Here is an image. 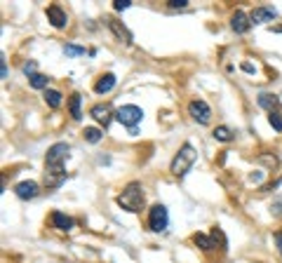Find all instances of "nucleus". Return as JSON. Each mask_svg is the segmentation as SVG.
I'll return each instance as SVG.
<instances>
[{
	"label": "nucleus",
	"instance_id": "obj_1",
	"mask_svg": "<svg viewBox=\"0 0 282 263\" xmlns=\"http://www.w3.org/2000/svg\"><path fill=\"white\" fill-rule=\"evenodd\" d=\"M118 202V207H123L125 211H130V214H139L141 209H143V188H141V183L132 181L125 186V191L115 198Z\"/></svg>",
	"mask_w": 282,
	"mask_h": 263
},
{
	"label": "nucleus",
	"instance_id": "obj_2",
	"mask_svg": "<svg viewBox=\"0 0 282 263\" xmlns=\"http://www.w3.org/2000/svg\"><path fill=\"white\" fill-rule=\"evenodd\" d=\"M195 160H198L195 148L191 144H184L181 148H179V153L174 155L172 164H169V172L174 174V176H179V179H184L186 174L191 172V167L195 164Z\"/></svg>",
	"mask_w": 282,
	"mask_h": 263
},
{
	"label": "nucleus",
	"instance_id": "obj_3",
	"mask_svg": "<svg viewBox=\"0 0 282 263\" xmlns=\"http://www.w3.org/2000/svg\"><path fill=\"white\" fill-rule=\"evenodd\" d=\"M115 118L120 120L125 127H130V132H137V125H139L141 118H143V110H141L139 106H134V104H127V106L115 110Z\"/></svg>",
	"mask_w": 282,
	"mask_h": 263
},
{
	"label": "nucleus",
	"instance_id": "obj_4",
	"mask_svg": "<svg viewBox=\"0 0 282 263\" xmlns=\"http://www.w3.org/2000/svg\"><path fill=\"white\" fill-rule=\"evenodd\" d=\"M169 226V214L165 205H153L148 209V228L153 233H162Z\"/></svg>",
	"mask_w": 282,
	"mask_h": 263
},
{
	"label": "nucleus",
	"instance_id": "obj_5",
	"mask_svg": "<svg viewBox=\"0 0 282 263\" xmlns=\"http://www.w3.org/2000/svg\"><path fill=\"white\" fill-rule=\"evenodd\" d=\"M70 146L66 141H59V144H52L45 153V167H64V160L69 158Z\"/></svg>",
	"mask_w": 282,
	"mask_h": 263
},
{
	"label": "nucleus",
	"instance_id": "obj_6",
	"mask_svg": "<svg viewBox=\"0 0 282 263\" xmlns=\"http://www.w3.org/2000/svg\"><path fill=\"white\" fill-rule=\"evenodd\" d=\"M188 113H191V118H193L195 122H200V125H207L212 120V108L207 106V101H203V99L191 101V104H188Z\"/></svg>",
	"mask_w": 282,
	"mask_h": 263
},
{
	"label": "nucleus",
	"instance_id": "obj_7",
	"mask_svg": "<svg viewBox=\"0 0 282 263\" xmlns=\"http://www.w3.org/2000/svg\"><path fill=\"white\" fill-rule=\"evenodd\" d=\"M64 181H66V172H64V167H45V186H47L50 191L59 188Z\"/></svg>",
	"mask_w": 282,
	"mask_h": 263
},
{
	"label": "nucleus",
	"instance_id": "obj_8",
	"mask_svg": "<svg viewBox=\"0 0 282 263\" xmlns=\"http://www.w3.org/2000/svg\"><path fill=\"white\" fill-rule=\"evenodd\" d=\"M89 115L97 120L99 125L108 127V125H111V120H113V108H111L108 104H97V106H92V108H89Z\"/></svg>",
	"mask_w": 282,
	"mask_h": 263
},
{
	"label": "nucleus",
	"instance_id": "obj_9",
	"mask_svg": "<svg viewBox=\"0 0 282 263\" xmlns=\"http://www.w3.org/2000/svg\"><path fill=\"white\" fill-rule=\"evenodd\" d=\"M106 24H108V28L113 31V36L118 38L120 43H125V45H132V43H134V40H132V33H130V31L123 26V21H118V19L108 17V19H106Z\"/></svg>",
	"mask_w": 282,
	"mask_h": 263
},
{
	"label": "nucleus",
	"instance_id": "obj_10",
	"mask_svg": "<svg viewBox=\"0 0 282 263\" xmlns=\"http://www.w3.org/2000/svg\"><path fill=\"white\" fill-rule=\"evenodd\" d=\"M275 17H278L275 7H268V5H264V7H254V12L249 14V21L259 26V24H268V21H273Z\"/></svg>",
	"mask_w": 282,
	"mask_h": 263
},
{
	"label": "nucleus",
	"instance_id": "obj_11",
	"mask_svg": "<svg viewBox=\"0 0 282 263\" xmlns=\"http://www.w3.org/2000/svg\"><path fill=\"white\" fill-rule=\"evenodd\" d=\"M249 26H252L249 17H247L242 9H235V12H233V17H230V28H233L235 33H240V36H242V33H247V31H249Z\"/></svg>",
	"mask_w": 282,
	"mask_h": 263
},
{
	"label": "nucleus",
	"instance_id": "obj_12",
	"mask_svg": "<svg viewBox=\"0 0 282 263\" xmlns=\"http://www.w3.org/2000/svg\"><path fill=\"white\" fill-rule=\"evenodd\" d=\"M47 19L52 21L54 28H66V24H69V17H66V12H64L59 5H50V7H47Z\"/></svg>",
	"mask_w": 282,
	"mask_h": 263
},
{
	"label": "nucleus",
	"instance_id": "obj_13",
	"mask_svg": "<svg viewBox=\"0 0 282 263\" xmlns=\"http://www.w3.org/2000/svg\"><path fill=\"white\" fill-rule=\"evenodd\" d=\"M14 193H17L19 200H33L40 191H38V183L35 181H21L14 186Z\"/></svg>",
	"mask_w": 282,
	"mask_h": 263
},
{
	"label": "nucleus",
	"instance_id": "obj_14",
	"mask_svg": "<svg viewBox=\"0 0 282 263\" xmlns=\"http://www.w3.org/2000/svg\"><path fill=\"white\" fill-rule=\"evenodd\" d=\"M50 221H52V226L57 228V230H64V233H69L70 228L75 226V221L70 216H66L64 211H52V216H50Z\"/></svg>",
	"mask_w": 282,
	"mask_h": 263
},
{
	"label": "nucleus",
	"instance_id": "obj_15",
	"mask_svg": "<svg viewBox=\"0 0 282 263\" xmlns=\"http://www.w3.org/2000/svg\"><path fill=\"white\" fill-rule=\"evenodd\" d=\"M256 101H259V106H261V108H266L268 113H271V110H278V106H280L278 94H271V92H261Z\"/></svg>",
	"mask_w": 282,
	"mask_h": 263
},
{
	"label": "nucleus",
	"instance_id": "obj_16",
	"mask_svg": "<svg viewBox=\"0 0 282 263\" xmlns=\"http://www.w3.org/2000/svg\"><path fill=\"white\" fill-rule=\"evenodd\" d=\"M113 87H115V75L113 73H104L97 80V85H94V92L97 94H106V92H111Z\"/></svg>",
	"mask_w": 282,
	"mask_h": 263
},
{
	"label": "nucleus",
	"instance_id": "obj_17",
	"mask_svg": "<svg viewBox=\"0 0 282 263\" xmlns=\"http://www.w3.org/2000/svg\"><path fill=\"white\" fill-rule=\"evenodd\" d=\"M212 134H214V139H216V141H223V144H228V141H233V139H235V132H233L230 127H226V125H219V127L214 129Z\"/></svg>",
	"mask_w": 282,
	"mask_h": 263
},
{
	"label": "nucleus",
	"instance_id": "obj_18",
	"mask_svg": "<svg viewBox=\"0 0 282 263\" xmlns=\"http://www.w3.org/2000/svg\"><path fill=\"white\" fill-rule=\"evenodd\" d=\"M80 101H82V97H80V94H70L69 110H70V118H73V120H80V118H82V113H80Z\"/></svg>",
	"mask_w": 282,
	"mask_h": 263
},
{
	"label": "nucleus",
	"instance_id": "obj_19",
	"mask_svg": "<svg viewBox=\"0 0 282 263\" xmlns=\"http://www.w3.org/2000/svg\"><path fill=\"white\" fill-rule=\"evenodd\" d=\"M45 104H47L50 108H59V106H62V92L45 90Z\"/></svg>",
	"mask_w": 282,
	"mask_h": 263
},
{
	"label": "nucleus",
	"instance_id": "obj_20",
	"mask_svg": "<svg viewBox=\"0 0 282 263\" xmlns=\"http://www.w3.org/2000/svg\"><path fill=\"white\" fill-rule=\"evenodd\" d=\"M28 82H31V87H33V90H47V82H50V78L43 75V73H33V75L28 78Z\"/></svg>",
	"mask_w": 282,
	"mask_h": 263
},
{
	"label": "nucleus",
	"instance_id": "obj_21",
	"mask_svg": "<svg viewBox=\"0 0 282 263\" xmlns=\"http://www.w3.org/2000/svg\"><path fill=\"white\" fill-rule=\"evenodd\" d=\"M193 242L200 247L203 252H212V249H214V245H212V237H207L205 233H195V235H193Z\"/></svg>",
	"mask_w": 282,
	"mask_h": 263
},
{
	"label": "nucleus",
	"instance_id": "obj_22",
	"mask_svg": "<svg viewBox=\"0 0 282 263\" xmlns=\"http://www.w3.org/2000/svg\"><path fill=\"white\" fill-rule=\"evenodd\" d=\"M85 141H89V144H99L101 141V136H104V132L101 129H97V127H85Z\"/></svg>",
	"mask_w": 282,
	"mask_h": 263
},
{
	"label": "nucleus",
	"instance_id": "obj_23",
	"mask_svg": "<svg viewBox=\"0 0 282 263\" xmlns=\"http://www.w3.org/2000/svg\"><path fill=\"white\" fill-rule=\"evenodd\" d=\"M268 122H271V127L282 132V110H271L268 113Z\"/></svg>",
	"mask_w": 282,
	"mask_h": 263
},
{
	"label": "nucleus",
	"instance_id": "obj_24",
	"mask_svg": "<svg viewBox=\"0 0 282 263\" xmlns=\"http://www.w3.org/2000/svg\"><path fill=\"white\" fill-rule=\"evenodd\" d=\"M64 54H66V56H82V54H85V47H78V45H64Z\"/></svg>",
	"mask_w": 282,
	"mask_h": 263
},
{
	"label": "nucleus",
	"instance_id": "obj_25",
	"mask_svg": "<svg viewBox=\"0 0 282 263\" xmlns=\"http://www.w3.org/2000/svg\"><path fill=\"white\" fill-rule=\"evenodd\" d=\"M271 214H273L275 218H282V198H278V200L271 202Z\"/></svg>",
	"mask_w": 282,
	"mask_h": 263
},
{
	"label": "nucleus",
	"instance_id": "obj_26",
	"mask_svg": "<svg viewBox=\"0 0 282 263\" xmlns=\"http://www.w3.org/2000/svg\"><path fill=\"white\" fill-rule=\"evenodd\" d=\"M132 5V0H113V9L115 12H123V9H127Z\"/></svg>",
	"mask_w": 282,
	"mask_h": 263
},
{
	"label": "nucleus",
	"instance_id": "obj_27",
	"mask_svg": "<svg viewBox=\"0 0 282 263\" xmlns=\"http://www.w3.org/2000/svg\"><path fill=\"white\" fill-rule=\"evenodd\" d=\"M167 5L172 9H184V7H188V0H169Z\"/></svg>",
	"mask_w": 282,
	"mask_h": 263
},
{
	"label": "nucleus",
	"instance_id": "obj_28",
	"mask_svg": "<svg viewBox=\"0 0 282 263\" xmlns=\"http://www.w3.org/2000/svg\"><path fill=\"white\" fill-rule=\"evenodd\" d=\"M24 73H26L28 78H31V75L35 73V61H28V64H24Z\"/></svg>",
	"mask_w": 282,
	"mask_h": 263
},
{
	"label": "nucleus",
	"instance_id": "obj_29",
	"mask_svg": "<svg viewBox=\"0 0 282 263\" xmlns=\"http://www.w3.org/2000/svg\"><path fill=\"white\" fill-rule=\"evenodd\" d=\"M275 245H278V252L282 256V233H275Z\"/></svg>",
	"mask_w": 282,
	"mask_h": 263
},
{
	"label": "nucleus",
	"instance_id": "obj_30",
	"mask_svg": "<svg viewBox=\"0 0 282 263\" xmlns=\"http://www.w3.org/2000/svg\"><path fill=\"white\" fill-rule=\"evenodd\" d=\"M0 73H2V78H7V64H5V59H0Z\"/></svg>",
	"mask_w": 282,
	"mask_h": 263
},
{
	"label": "nucleus",
	"instance_id": "obj_31",
	"mask_svg": "<svg viewBox=\"0 0 282 263\" xmlns=\"http://www.w3.org/2000/svg\"><path fill=\"white\" fill-rule=\"evenodd\" d=\"M242 71H247V73H252V71H254V66H252V64H242Z\"/></svg>",
	"mask_w": 282,
	"mask_h": 263
},
{
	"label": "nucleus",
	"instance_id": "obj_32",
	"mask_svg": "<svg viewBox=\"0 0 282 263\" xmlns=\"http://www.w3.org/2000/svg\"><path fill=\"white\" fill-rule=\"evenodd\" d=\"M273 31L275 33H282V26H273Z\"/></svg>",
	"mask_w": 282,
	"mask_h": 263
}]
</instances>
